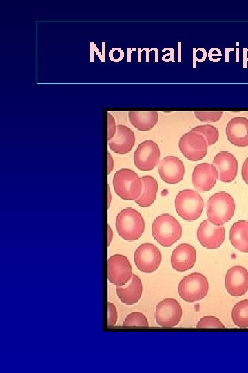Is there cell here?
<instances>
[{"label":"cell","mask_w":248,"mask_h":373,"mask_svg":"<svg viewBox=\"0 0 248 373\" xmlns=\"http://www.w3.org/2000/svg\"><path fill=\"white\" fill-rule=\"evenodd\" d=\"M235 209L236 204L230 194L225 191L217 192L207 202V220L214 225H223L232 218Z\"/></svg>","instance_id":"cell-1"},{"label":"cell","mask_w":248,"mask_h":373,"mask_svg":"<svg viewBox=\"0 0 248 373\" xmlns=\"http://www.w3.org/2000/svg\"><path fill=\"white\" fill-rule=\"evenodd\" d=\"M115 225L119 236L127 241L139 239L145 229L143 217L132 207L125 208L118 213Z\"/></svg>","instance_id":"cell-2"},{"label":"cell","mask_w":248,"mask_h":373,"mask_svg":"<svg viewBox=\"0 0 248 373\" xmlns=\"http://www.w3.org/2000/svg\"><path fill=\"white\" fill-rule=\"evenodd\" d=\"M180 222L169 213L157 216L152 225L153 238L163 247H170L182 236Z\"/></svg>","instance_id":"cell-3"},{"label":"cell","mask_w":248,"mask_h":373,"mask_svg":"<svg viewBox=\"0 0 248 373\" xmlns=\"http://www.w3.org/2000/svg\"><path fill=\"white\" fill-rule=\"evenodd\" d=\"M113 186L116 193L122 199L135 200L142 193L143 182L133 170L121 169L114 175Z\"/></svg>","instance_id":"cell-4"},{"label":"cell","mask_w":248,"mask_h":373,"mask_svg":"<svg viewBox=\"0 0 248 373\" xmlns=\"http://www.w3.org/2000/svg\"><path fill=\"white\" fill-rule=\"evenodd\" d=\"M174 204L178 215L187 221L198 219L204 207L201 195L192 189L179 191L175 198Z\"/></svg>","instance_id":"cell-5"},{"label":"cell","mask_w":248,"mask_h":373,"mask_svg":"<svg viewBox=\"0 0 248 373\" xmlns=\"http://www.w3.org/2000/svg\"><path fill=\"white\" fill-rule=\"evenodd\" d=\"M178 291L180 298L188 303L204 298L209 291V283L203 274L193 272L184 276L178 284Z\"/></svg>","instance_id":"cell-6"},{"label":"cell","mask_w":248,"mask_h":373,"mask_svg":"<svg viewBox=\"0 0 248 373\" xmlns=\"http://www.w3.org/2000/svg\"><path fill=\"white\" fill-rule=\"evenodd\" d=\"M178 147L187 159L198 161L206 156L208 144L203 135L190 131L181 136L178 142Z\"/></svg>","instance_id":"cell-7"},{"label":"cell","mask_w":248,"mask_h":373,"mask_svg":"<svg viewBox=\"0 0 248 373\" xmlns=\"http://www.w3.org/2000/svg\"><path fill=\"white\" fill-rule=\"evenodd\" d=\"M134 261L140 271L152 273L161 264V254L156 245L146 242L137 247L134 252Z\"/></svg>","instance_id":"cell-8"},{"label":"cell","mask_w":248,"mask_h":373,"mask_svg":"<svg viewBox=\"0 0 248 373\" xmlns=\"http://www.w3.org/2000/svg\"><path fill=\"white\" fill-rule=\"evenodd\" d=\"M182 315L181 305L174 298H165L156 305L155 319L157 324L163 327L177 325L182 318Z\"/></svg>","instance_id":"cell-9"},{"label":"cell","mask_w":248,"mask_h":373,"mask_svg":"<svg viewBox=\"0 0 248 373\" xmlns=\"http://www.w3.org/2000/svg\"><path fill=\"white\" fill-rule=\"evenodd\" d=\"M132 266L127 258L121 254L111 256L107 260V278L116 286H123L132 276Z\"/></svg>","instance_id":"cell-10"},{"label":"cell","mask_w":248,"mask_h":373,"mask_svg":"<svg viewBox=\"0 0 248 373\" xmlns=\"http://www.w3.org/2000/svg\"><path fill=\"white\" fill-rule=\"evenodd\" d=\"M160 153V149L154 141H143L134 153V165L141 171L152 170L159 162Z\"/></svg>","instance_id":"cell-11"},{"label":"cell","mask_w":248,"mask_h":373,"mask_svg":"<svg viewBox=\"0 0 248 373\" xmlns=\"http://www.w3.org/2000/svg\"><path fill=\"white\" fill-rule=\"evenodd\" d=\"M225 229L223 225H214L204 220L197 229V239L200 245L209 249L220 247L225 240Z\"/></svg>","instance_id":"cell-12"},{"label":"cell","mask_w":248,"mask_h":373,"mask_svg":"<svg viewBox=\"0 0 248 373\" xmlns=\"http://www.w3.org/2000/svg\"><path fill=\"white\" fill-rule=\"evenodd\" d=\"M218 178V171L212 164L203 162L197 164L192 173V183L194 187L200 192L210 191Z\"/></svg>","instance_id":"cell-13"},{"label":"cell","mask_w":248,"mask_h":373,"mask_svg":"<svg viewBox=\"0 0 248 373\" xmlns=\"http://www.w3.org/2000/svg\"><path fill=\"white\" fill-rule=\"evenodd\" d=\"M225 286L232 296H240L248 291V271L244 267L235 265L229 268L225 277Z\"/></svg>","instance_id":"cell-14"},{"label":"cell","mask_w":248,"mask_h":373,"mask_svg":"<svg viewBox=\"0 0 248 373\" xmlns=\"http://www.w3.org/2000/svg\"><path fill=\"white\" fill-rule=\"evenodd\" d=\"M160 178L167 184H174L182 181L185 166L180 159L176 156H166L158 164Z\"/></svg>","instance_id":"cell-15"},{"label":"cell","mask_w":248,"mask_h":373,"mask_svg":"<svg viewBox=\"0 0 248 373\" xmlns=\"http://www.w3.org/2000/svg\"><path fill=\"white\" fill-rule=\"evenodd\" d=\"M213 165L218 170V179L222 182H231L237 175V159L228 151H223L218 153L214 157Z\"/></svg>","instance_id":"cell-16"},{"label":"cell","mask_w":248,"mask_h":373,"mask_svg":"<svg viewBox=\"0 0 248 373\" xmlns=\"http://www.w3.org/2000/svg\"><path fill=\"white\" fill-rule=\"evenodd\" d=\"M196 260L195 248L187 243L178 245L171 254L170 262L174 269L184 272L192 269Z\"/></svg>","instance_id":"cell-17"},{"label":"cell","mask_w":248,"mask_h":373,"mask_svg":"<svg viewBox=\"0 0 248 373\" xmlns=\"http://www.w3.org/2000/svg\"><path fill=\"white\" fill-rule=\"evenodd\" d=\"M227 140L238 147L248 146V118L236 117L231 119L225 128Z\"/></svg>","instance_id":"cell-18"},{"label":"cell","mask_w":248,"mask_h":373,"mask_svg":"<svg viewBox=\"0 0 248 373\" xmlns=\"http://www.w3.org/2000/svg\"><path fill=\"white\" fill-rule=\"evenodd\" d=\"M135 143L134 132L125 125H117L114 137L108 140V146L118 154H126L131 151Z\"/></svg>","instance_id":"cell-19"},{"label":"cell","mask_w":248,"mask_h":373,"mask_svg":"<svg viewBox=\"0 0 248 373\" xmlns=\"http://www.w3.org/2000/svg\"><path fill=\"white\" fill-rule=\"evenodd\" d=\"M143 293V285L140 278L133 274L128 285L116 287V294L119 300L126 305L137 303Z\"/></svg>","instance_id":"cell-20"},{"label":"cell","mask_w":248,"mask_h":373,"mask_svg":"<svg viewBox=\"0 0 248 373\" xmlns=\"http://www.w3.org/2000/svg\"><path fill=\"white\" fill-rule=\"evenodd\" d=\"M229 239L232 246L242 253H248V221L240 220L229 230Z\"/></svg>","instance_id":"cell-21"},{"label":"cell","mask_w":248,"mask_h":373,"mask_svg":"<svg viewBox=\"0 0 248 373\" xmlns=\"http://www.w3.org/2000/svg\"><path fill=\"white\" fill-rule=\"evenodd\" d=\"M130 124L136 129L146 131L152 129L157 123L158 115L156 111H129Z\"/></svg>","instance_id":"cell-22"},{"label":"cell","mask_w":248,"mask_h":373,"mask_svg":"<svg viewBox=\"0 0 248 373\" xmlns=\"http://www.w3.org/2000/svg\"><path fill=\"white\" fill-rule=\"evenodd\" d=\"M143 189L141 195L135 200V202L141 207L151 206L156 198L158 182L151 175H143L141 178Z\"/></svg>","instance_id":"cell-23"},{"label":"cell","mask_w":248,"mask_h":373,"mask_svg":"<svg viewBox=\"0 0 248 373\" xmlns=\"http://www.w3.org/2000/svg\"><path fill=\"white\" fill-rule=\"evenodd\" d=\"M231 319L240 328L248 327V299L238 302L232 308Z\"/></svg>","instance_id":"cell-24"},{"label":"cell","mask_w":248,"mask_h":373,"mask_svg":"<svg viewBox=\"0 0 248 373\" xmlns=\"http://www.w3.org/2000/svg\"><path fill=\"white\" fill-rule=\"evenodd\" d=\"M203 135L208 144V146L215 144L219 138V132L218 129L210 124L196 126L190 130Z\"/></svg>","instance_id":"cell-25"},{"label":"cell","mask_w":248,"mask_h":373,"mask_svg":"<svg viewBox=\"0 0 248 373\" xmlns=\"http://www.w3.org/2000/svg\"><path fill=\"white\" fill-rule=\"evenodd\" d=\"M123 326L149 327L146 316L141 312H133L130 313L125 318Z\"/></svg>","instance_id":"cell-26"},{"label":"cell","mask_w":248,"mask_h":373,"mask_svg":"<svg viewBox=\"0 0 248 373\" xmlns=\"http://www.w3.org/2000/svg\"><path fill=\"white\" fill-rule=\"evenodd\" d=\"M197 328H225L223 323L214 316H205L201 318L196 325Z\"/></svg>","instance_id":"cell-27"},{"label":"cell","mask_w":248,"mask_h":373,"mask_svg":"<svg viewBox=\"0 0 248 373\" xmlns=\"http://www.w3.org/2000/svg\"><path fill=\"white\" fill-rule=\"evenodd\" d=\"M195 117L201 122H217L220 119L223 111H194Z\"/></svg>","instance_id":"cell-28"},{"label":"cell","mask_w":248,"mask_h":373,"mask_svg":"<svg viewBox=\"0 0 248 373\" xmlns=\"http://www.w3.org/2000/svg\"><path fill=\"white\" fill-rule=\"evenodd\" d=\"M118 319V312L116 306L111 302H107V325L114 326Z\"/></svg>","instance_id":"cell-29"},{"label":"cell","mask_w":248,"mask_h":373,"mask_svg":"<svg viewBox=\"0 0 248 373\" xmlns=\"http://www.w3.org/2000/svg\"><path fill=\"white\" fill-rule=\"evenodd\" d=\"M116 129V126L115 124L114 118L111 114L108 113V140H110L114 137Z\"/></svg>","instance_id":"cell-30"},{"label":"cell","mask_w":248,"mask_h":373,"mask_svg":"<svg viewBox=\"0 0 248 373\" xmlns=\"http://www.w3.org/2000/svg\"><path fill=\"white\" fill-rule=\"evenodd\" d=\"M241 174L244 182L248 185V157H247L242 166Z\"/></svg>","instance_id":"cell-31"},{"label":"cell","mask_w":248,"mask_h":373,"mask_svg":"<svg viewBox=\"0 0 248 373\" xmlns=\"http://www.w3.org/2000/svg\"><path fill=\"white\" fill-rule=\"evenodd\" d=\"M114 163L112 156L108 153V173H110L113 169Z\"/></svg>","instance_id":"cell-32"}]
</instances>
